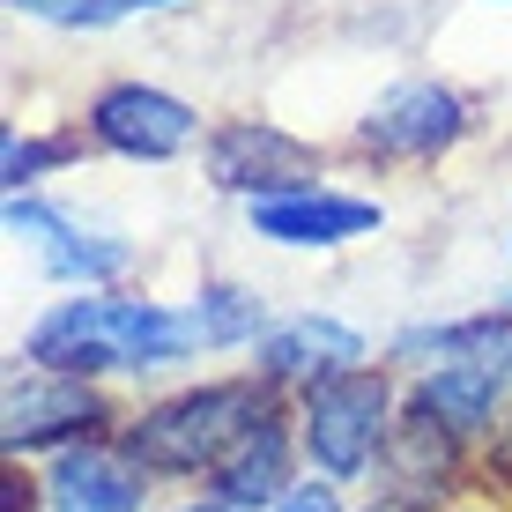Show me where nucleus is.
<instances>
[{
    "label": "nucleus",
    "instance_id": "f257e3e1",
    "mask_svg": "<svg viewBox=\"0 0 512 512\" xmlns=\"http://www.w3.org/2000/svg\"><path fill=\"white\" fill-rule=\"evenodd\" d=\"M193 312H164L149 297H67L30 327V357L52 372H156L193 357Z\"/></svg>",
    "mask_w": 512,
    "mask_h": 512
},
{
    "label": "nucleus",
    "instance_id": "f03ea898",
    "mask_svg": "<svg viewBox=\"0 0 512 512\" xmlns=\"http://www.w3.org/2000/svg\"><path fill=\"white\" fill-rule=\"evenodd\" d=\"M268 386H275V379H216V386H193V394L156 401V409L127 431V453H134L149 475L216 468L260 416H275Z\"/></svg>",
    "mask_w": 512,
    "mask_h": 512
},
{
    "label": "nucleus",
    "instance_id": "7ed1b4c3",
    "mask_svg": "<svg viewBox=\"0 0 512 512\" xmlns=\"http://www.w3.org/2000/svg\"><path fill=\"white\" fill-rule=\"evenodd\" d=\"M394 438V394L379 372H334L305 394V453L327 483H357Z\"/></svg>",
    "mask_w": 512,
    "mask_h": 512
},
{
    "label": "nucleus",
    "instance_id": "20e7f679",
    "mask_svg": "<svg viewBox=\"0 0 512 512\" xmlns=\"http://www.w3.org/2000/svg\"><path fill=\"white\" fill-rule=\"evenodd\" d=\"M104 423V401L82 372H52V364H30V372L8 379V453H45V446H75Z\"/></svg>",
    "mask_w": 512,
    "mask_h": 512
},
{
    "label": "nucleus",
    "instance_id": "39448f33",
    "mask_svg": "<svg viewBox=\"0 0 512 512\" xmlns=\"http://www.w3.org/2000/svg\"><path fill=\"white\" fill-rule=\"evenodd\" d=\"M312 171H320V156H312L297 134L268 127V119H238V127H223L216 141H208V179H216L223 193H245V201L320 186Z\"/></svg>",
    "mask_w": 512,
    "mask_h": 512
},
{
    "label": "nucleus",
    "instance_id": "423d86ee",
    "mask_svg": "<svg viewBox=\"0 0 512 512\" xmlns=\"http://www.w3.org/2000/svg\"><path fill=\"white\" fill-rule=\"evenodd\" d=\"M90 134H97L112 156H134V164H171V156L201 134V119H193V104H179L171 90L119 82V90H104V97L90 104Z\"/></svg>",
    "mask_w": 512,
    "mask_h": 512
},
{
    "label": "nucleus",
    "instance_id": "0eeeda50",
    "mask_svg": "<svg viewBox=\"0 0 512 512\" xmlns=\"http://www.w3.org/2000/svg\"><path fill=\"white\" fill-rule=\"evenodd\" d=\"M468 134V104L446 90V82H401L394 97H379V112L357 127V141L372 156H401V164H423V156L453 149Z\"/></svg>",
    "mask_w": 512,
    "mask_h": 512
},
{
    "label": "nucleus",
    "instance_id": "6e6552de",
    "mask_svg": "<svg viewBox=\"0 0 512 512\" xmlns=\"http://www.w3.org/2000/svg\"><path fill=\"white\" fill-rule=\"evenodd\" d=\"M8 231L15 238H38L45 275H60V282H112V275H127V260H134L127 238L82 231V223H67L60 208L30 201V193H15V201H8Z\"/></svg>",
    "mask_w": 512,
    "mask_h": 512
},
{
    "label": "nucleus",
    "instance_id": "1a4fd4ad",
    "mask_svg": "<svg viewBox=\"0 0 512 512\" xmlns=\"http://www.w3.org/2000/svg\"><path fill=\"white\" fill-rule=\"evenodd\" d=\"M253 231L275 245H349L379 231V201H357V193H334V186H297V193L253 201Z\"/></svg>",
    "mask_w": 512,
    "mask_h": 512
},
{
    "label": "nucleus",
    "instance_id": "9d476101",
    "mask_svg": "<svg viewBox=\"0 0 512 512\" xmlns=\"http://www.w3.org/2000/svg\"><path fill=\"white\" fill-rule=\"evenodd\" d=\"M141 461L127 446H67L60 461L45 468V505L52 512H141Z\"/></svg>",
    "mask_w": 512,
    "mask_h": 512
},
{
    "label": "nucleus",
    "instance_id": "9b49d317",
    "mask_svg": "<svg viewBox=\"0 0 512 512\" xmlns=\"http://www.w3.org/2000/svg\"><path fill=\"white\" fill-rule=\"evenodd\" d=\"M260 379H275V386H320L334 372H357V357H364V334L357 327H342V320H320V312H305V320H282L260 334Z\"/></svg>",
    "mask_w": 512,
    "mask_h": 512
},
{
    "label": "nucleus",
    "instance_id": "f8f14e48",
    "mask_svg": "<svg viewBox=\"0 0 512 512\" xmlns=\"http://www.w3.org/2000/svg\"><path fill=\"white\" fill-rule=\"evenodd\" d=\"M208 475H216V498L231 505V512H260V505L275 512V505L297 490V483H290V431H282L275 416H260Z\"/></svg>",
    "mask_w": 512,
    "mask_h": 512
},
{
    "label": "nucleus",
    "instance_id": "ddd939ff",
    "mask_svg": "<svg viewBox=\"0 0 512 512\" xmlns=\"http://www.w3.org/2000/svg\"><path fill=\"white\" fill-rule=\"evenodd\" d=\"M505 401H512V386H505L498 372H490V364H475V357L423 364V379H416V409H431V416L446 423L453 438H475V431H490Z\"/></svg>",
    "mask_w": 512,
    "mask_h": 512
},
{
    "label": "nucleus",
    "instance_id": "4468645a",
    "mask_svg": "<svg viewBox=\"0 0 512 512\" xmlns=\"http://www.w3.org/2000/svg\"><path fill=\"white\" fill-rule=\"evenodd\" d=\"M379 461H386V498L394 505H431L453 468V431L409 401V416H394V438H386Z\"/></svg>",
    "mask_w": 512,
    "mask_h": 512
},
{
    "label": "nucleus",
    "instance_id": "2eb2a0df",
    "mask_svg": "<svg viewBox=\"0 0 512 512\" xmlns=\"http://www.w3.org/2000/svg\"><path fill=\"white\" fill-rule=\"evenodd\" d=\"M193 327H201V342H260V297L231 290V282H216V290H201V305H193Z\"/></svg>",
    "mask_w": 512,
    "mask_h": 512
},
{
    "label": "nucleus",
    "instance_id": "dca6fc26",
    "mask_svg": "<svg viewBox=\"0 0 512 512\" xmlns=\"http://www.w3.org/2000/svg\"><path fill=\"white\" fill-rule=\"evenodd\" d=\"M23 15L38 23H60V30H104V23H127V15H149V8H179V0H15Z\"/></svg>",
    "mask_w": 512,
    "mask_h": 512
},
{
    "label": "nucleus",
    "instance_id": "f3484780",
    "mask_svg": "<svg viewBox=\"0 0 512 512\" xmlns=\"http://www.w3.org/2000/svg\"><path fill=\"white\" fill-rule=\"evenodd\" d=\"M60 156H67V141H30V134H8L0 179H8L15 193H23V186H38V171H45V164H60Z\"/></svg>",
    "mask_w": 512,
    "mask_h": 512
},
{
    "label": "nucleus",
    "instance_id": "a211bd4d",
    "mask_svg": "<svg viewBox=\"0 0 512 512\" xmlns=\"http://www.w3.org/2000/svg\"><path fill=\"white\" fill-rule=\"evenodd\" d=\"M186 512H231V505H223V498H216V505H186Z\"/></svg>",
    "mask_w": 512,
    "mask_h": 512
},
{
    "label": "nucleus",
    "instance_id": "6ab92c4d",
    "mask_svg": "<svg viewBox=\"0 0 512 512\" xmlns=\"http://www.w3.org/2000/svg\"><path fill=\"white\" fill-rule=\"evenodd\" d=\"M505 312H512V297H505Z\"/></svg>",
    "mask_w": 512,
    "mask_h": 512
}]
</instances>
